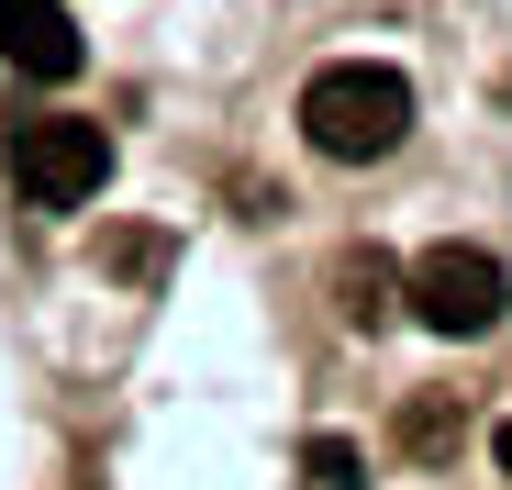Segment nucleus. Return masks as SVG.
<instances>
[{
    "instance_id": "39448f33",
    "label": "nucleus",
    "mask_w": 512,
    "mask_h": 490,
    "mask_svg": "<svg viewBox=\"0 0 512 490\" xmlns=\"http://www.w3.org/2000/svg\"><path fill=\"white\" fill-rule=\"evenodd\" d=\"M301 490H368V457H357L346 435H312V446H301Z\"/></svg>"
},
{
    "instance_id": "7ed1b4c3",
    "label": "nucleus",
    "mask_w": 512,
    "mask_h": 490,
    "mask_svg": "<svg viewBox=\"0 0 512 490\" xmlns=\"http://www.w3.org/2000/svg\"><path fill=\"white\" fill-rule=\"evenodd\" d=\"M401 301H412V323H435V335H490L501 301H512V279H501L490 245H423L412 279H401Z\"/></svg>"
},
{
    "instance_id": "423d86ee",
    "label": "nucleus",
    "mask_w": 512,
    "mask_h": 490,
    "mask_svg": "<svg viewBox=\"0 0 512 490\" xmlns=\"http://www.w3.org/2000/svg\"><path fill=\"white\" fill-rule=\"evenodd\" d=\"M490 457H501V468H512V424H501V435H490Z\"/></svg>"
},
{
    "instance_id": "f257e3e1",
    "label": "nucleus",
    "mask_w": 512,
    "mask_h": 490,
    "mask_svg": "<svg viewBox=\"0 0 512 490\" xmlns=\"http://www.w3.org/2000/svg\"><path fill=\"white\" fill-rule=\"evenodd\" d=\"M301 134L323 156H346V168H368V156H390L412 134V78L379 67V56H346V67H312L301 90Z\"/></svg>"
},
{
    "instance_id": "f03ea898",
    "label": "nucleus",
    "mask_w": 512,
    "mask_h": 490,
    "mask_svg": "<svg viewBox=\"0 0 512 490\" xmlns=\"http://www.w3.org/2000/svg\"><path fill=\"white\" fill-rule=\"evenodd\" d=\"M12 179H23V201L78 212V201H101V179H112V134L78 123V112H23L12 123Z\"/></svg>"
},
{
    "instance_id": "20e7f679",
    "label": "nucleus",
    "mask_w": 512,
    "mask_h": 490,
    "mask_svg": "<svg viewBox=\"0 0 512 490\" xmlns=\"http://www.w3.org/2000/svg\"><path fill=\"white\" fill-rule=\"evenodd\" d=\"M0 56H12L23 78H67L90 67V45H78V23H67V0H0Z\"/></svg>"
}]
</instances>
